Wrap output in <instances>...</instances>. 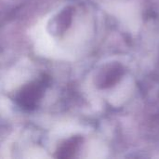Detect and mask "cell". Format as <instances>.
I'll use <instances>...</instances> for the list:
<instances>
[{
  "instance_id": "6da1fadb",
  "label": "cell",
  "mask_w": 159,
  "mask_h": 159,
  "mask_svg": "<svg viewBox=\"0 0 159 159\" xmlns=\"http://www.w3.org/2000/svg\"><path fill=\"white\" fill-rule=\"evenodd\" d=\"M47 84V80L43 78L25 85L17 96L18 104L25 110L34 109L45 93Z\"/></svg>"
},
{
  "instance_id": "7a4b0ae2",
  "label": "cell",
  "mask_w": 159,
  "mask_h": 159,
  "mask_svg": "<svg viewBox=\"0 0 159 159\" xmlns=\"http://www.w3.org/2000/svg\"><path fill=\"white\" fill-rule=\"evenodd\" d=\"M73 10L70 7H66L61 12H60L53 20L52 24H49L51 27V34H63L70 26L72 21Z\"/></svg>"
},
{
  "instance_id": "3957f363",
  "label": "cell",
  "mask_w": 159,
  "mask_h": 159,
  "mask_svg": "<svg viewBox=\"0 0 159 159\" xmlns=\"http://www.w3.org/2000/svg\"><path fill=\"white\" fill-rule=\"evenodd\" d=\"M82 140L80 137H73L63 143L57 151L58 158H71L77 151Z\"/></svg>"
},
{
  "instance_id": "277c9868",
  "label": "cell",
  "mask_w": 159,
  "mask_h": 159,
  "mask_svg": "<svg viewBox=\"0 0 159 159\" xmlns=\"http://www.w3.org/2000/svg\"><path fill=\"white\" fill-rule=\"evenodd\" d=\"M123 75V68L119 65H113L107 72L101 77L100 86L101 88H109L114 86L121 78Z\"/></svg>"
}]
</instances>
